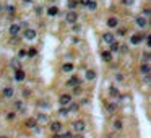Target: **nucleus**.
Returning <instances> with one entry per match:
<instances>
[{
    "instance_id": "473e14b6",
    "label": "nucleus",
    "mask_w": 151,
    "mask_h": 138,
    "mask_svg": "<svg viewBox=\"0 0 151 138\" xmlns=\"http://www.w3.org/2000/svg\"><path fill=\"white\" fill-rule=\"evenodd\" d=\"M120 2H122V5H125V7H132L135 3V0H120Z\"/></svg>"
},
{
    "instance_id": "aec40b11",
    "label": "nucleus",
    "mask_w": 151,
    "mask_h": 138,
    "mask_svg": "<svg viewBox=\"0 0 151 138\" xmlns=\"http://www.w3.org/2000/svg\"><path fill=\"white\" fill-rule=\"evenodd\" d=\"M106 111L109 114H114L117 111V104L116 102H109V104H106Z\"/></svg>"
},
{
    "instance_id": "7ed1b4c3",
    "label": "nucleus",
    "mask_w": 151,
    "mask_h": 138,
    "mask_svg": "<svg viewBox=\"0 0 151 138\" xmlns=\"http://www.w3.org/2000/svg\"><path fill=\"white\" fill-rule=\"evenodd\" d=\"M49 128H50V132L54 133V135H57V133H60V132H62L63 125H62V122H59V120H54V122H50Z\"/></svg>"
},
{
    "instance_id": "09e8293b",
    "label": "nucleus",
    "mask_w": 151,
    "mask_h": 138,
    "mask_svg": "<svg viewBox=\"0 0 151 138\" xmlns=\"http://www.w3.org/2000/svg\"><path fill=\"white\" fill-rule=\"evenodd\" d=\"M75 138H85V137H83V133H78V135H76Z\"/></svg>"
},
{
    "instance_id": "864d4df0",
    "label": "nucleus",
    "mask_w": 151,
    "mask_h": 138,
    "mask_svg": "<svg viewBox=\"0 0 151 138\" xmlns=\"http://www.w3.org/2000/svg\"><path fill=\"white\" fill-rule=\"evenodd\" d=\"M0 10H2V5H0Z\"/></svg>"
},
{
    "instance_id": "ea45409f",
    "label": "nucleus",
    "mask_w": 151,
    "mask_h": 138,
    "mask_svg": "<svg viewBox=\"0 0 151 138\" xmlns=\"http://www.w3.org/2000/svg\"><path fill=\"white\" fill-rule=\"evenodd\" d=\"M18 55H20V57H26V55H28V50H25V49H21L20 52H18Z\"/></svg>"
},
{
    "instance_id": "603ef678",
    "label": "nucleus",
    "mask_w": 151,
    "mask_h": 138,
    "mask_svg": "<svg viewBox=\"0 0 151 138\" xmlns=\"http://www.w3.org/2000/svg\"><path fill=\"white\" fill-rule=\"evenodd\" d=\"M148 26H151V18H150V20H148Z\"/></svg>"
},
{
    "instance_id": "a878e982",
    "label": "nucleus",
    "mask_w": 151,
    "mask_h": 138,
    "mask_svg": "<svg viewBox=\"0 0 151 138\" xmlns=\"http://www.w3.org/2000/svg\"><path fill=\"white\" fill-rule=\"evenodd\" d=\"M68 111H70V112H78V111H80V102H71L70 106H68Z\"/></svg>"
},
{
    "instance_id": "bb28decb",
    "label": "nucleus",
    "mask_w": 151,
    "mask_h": 138,
    "mask_svg": "<svg viewBox=\"0 0 151 138\" xmlns=\"http://www.w3.org/2000/svg\"><path fill=\"white\" fill-rule=\"evenodd\" d=\"M141 59H143V64H150L151 54H150V52H143V54H141Z\"/></svg>"
},
{
    "instance_id": "c85d7f7f",
    "label": "nucleus",
    "mask_w": 151,
    "mask_h": 138,
    "mask_svg": "<svg viewBox=\"0 0 151 138\" xmlns=\"http://www.w3.org/2000/svg\"><path fill=\"white\" fill-rule=\"evenodd\" d=\"M59 114H60L62 117H67V115H70V111H68V107H60L59 109Z\"/></svg>"
},
{
    "instance_id": "49530a36",
    "label": "nucleus",
    "mask_w": 151,
    "mask_h": 138,
    "mask_svg": "<svg viewBox=\"0 0 151 138\" xmlns=\"http://www.w3.org/2000/svg\"><path fill=\"white\" fill-rule=\"evenodd\" d=\"M146 44H148V47H151V34L146 38Z\"/></svg>"
},
{
    "instance_id": "f8f14e48",
    "label": "nucleus",
    "mask_w": 151,
    "mask_h": 138,
    "mask_svg": "<svg viewBox=\"0 0 151 138\" xmlns=\"http://www.w3.org/2000/svg\"><path fill=\"white\" fill-rule=\"evenodd\" d=\"M140 72H141L143 76H145V75H150L151 73V65L150 64H141L140 65Z\"/></svg>"
},
{
    "instance_id": "f3484780",
    "label": "nucleus",
    "mask_w": 151,
    "mask_h": 138,
    "mask_svg": "<svg viewBox=\"0 0 151 138\" xmlns=\"http://www.w3.org/2000/svg\"><path fill=\"white\" fill-rule=\"evenodd\" d=\"M25 76H26V75H25V72H23V70H15V80H16V81H23V80H25Z\"/></svg>"
},
{
    "instance_id": "c03bdc74",
    "label": "nucleus",
    "mask_w": 151,
    "mask_h": 138,
    "mask_svg": "<svg viewBox=\"0 0 151 138\" xmlns=\"http://www.w3.org/2000/svg\"><path fill=\"white\" fill-rule=\"evenodd\" d=\"M80 93H81V88H80V86L73 88V94H80Z\"/></svg>"
},
{
    "instance_id": "cd10ccee",
    "label": "nucleus",
    "mask_w": 151,
    "mask_h": 138,
    "mask_svg": "<svg viewBox=\"0 0 151 138\" xmlns=\"http://www.w3.org/2000/svg\"><path fill=\"white\" fill-rule=\"evenodd\" d=\"M10 64H11V67H13L15 70H20L21 68V64H20V60H18V59H11Z\"/></svg>"
},
{
    "instance_id": "de8ad7c7",
    "label": "nucleus",
    "mask_w": 151,
    "mask_h": 138,
    "mask_svg": "<svg viewBox=\"0 0 151 138\" xmlns=\"http://www.w3.org/2000/svg\"><path fill=\"white\" fill-rule=\"evenodd\" d=\"M80 29H81V28H80V25H73V31H75V33H78Z\"/></svg>"
},
{
    "instance_id": "e433bc0d",
    "label": "nucleus",
    "mask_w": 151,
    "mask_h": 138,
    "mask_svg": "<svg viewBox=\"0 0 151 138\" xmlns=\"http://www.w3.org/2000/svg\"><path fill=\"white\" fill-rule=\"evenodd\" d=\"M5 10L10 13V15H13L15 13V7H11V5H8V7H5Z\"/></svg>"
},
{
    "instance_id": "393cba45",
    "label": "nucleus",
    "mask_w": 151,
    "mask_h": 138,
    "mask_svg": "<svg viewBox=\"0 0 151 138\" xmlns=\"http://www.w3.org/2000/svg\"><path fill=\"white\" fill-rule=\"evenodd\" d=\"M71 70H73V64H70V62H67V64L62 65V72H65V73H70Z\"/></svg>"
},
{
    "instance_id": "4468645a",
    "label": "nucleus",
    "mask_w": 151,
    "mask_h": 138,
    "mask_svg": "<svg viewBox=\"0 0 151 138\" xmlns=\"http://www.w3.org/2000/svg\"><path fill=\"white\" fill-rule=\"evenodd\" d=\"M107 26H109V28H117V26H119V20H117L116 16L107 18Z\"/></svg>"
},
{
    "instance_id": "0eeeda50",
    "label": "nucleus",
    "mask_w": 151,
    "mask_h": 138,
    "mask_svg": "<svg viewBox=\"0 0 151 138\" xmlns=\"http://www.w3.org/2000/svg\"><path fill=\"white\" fill-rule=\"evenodd\" d=\"M102 41H104L106 44H114V42H116V36L112 34V33H104V34H102Z\"/></svg>"
},
{
    "instance_id": "c9c22d12",
    "label": "nucleus",
    "mask_w": 151,
    "mask_h": 138,
    "mask_svg": "<svg viewBox=\"0 0 151 138\" xmlns=\"http://www.w3.org/2000/svg\"><path fill=\"white\" fill-rule=\"evenodd\" d=\"M117 34H119V36H125L127 34V29H125V28H119V29H117Z\"/></svg>"
},
{
    "instance_id": "1a4fd4ad",
    "label": "nucleus",
    "mask_w": 151,
    "mask_h": 138,
    "mask_svg": "<svg viewBox=\"0 0 151 138\" xmlns=\"http://www.w3.org/2000/svg\"><path fill=\"white\" fill-rule=\"evenodd\" d=\"M13 94H15V89L11 88V86H5V88L2 89V96H3V98H11V96H13Z\"/></svg>"
},
{
    "instance_id": "6ab92c4d",
    "label": "nucleus",
    "mask_w": 151,
    "mask_h": 138,
    "mask_svg": "<svg viewBox=\"0 0 151 138\" xmlns=\"http://www.w3.org/2000/svg\"><path fill=\"white\" fill-rule=\"evenodd\" d=\"M85 76H86L88 81H93V80H96V72H94V70H86Z\"/></svg>"
},
{
    "instance_id": "7c9ffc66",
    "label": "nucleus",
    "mask_w": 151,
    "mask_h": 138,
    "mask_svg": "<svg viewBox=\"0 0 151 138\" xmlns=\"http://www.w3.org/2000/svg\"><path fill=\"white\" fill-rule=\"evenodd\" d=\"M117 50H119V52H120V46H119V42H114V44H111V52H117Z\"/></svg>"
},
{
    "instance_id": "f704fd0d",
    "label": "nucleus",
    "mask_w": 151,
    "mask_h": 138,
    "mask_svg": "<svg viewBox=\"0 0 151 138\" xmlns=\"http://www.w3.org/2000/svg\"><path fill=\"white\" fill-rule=\"evenodd\" d=\"M37 55V50L36 49H29L28 50V57H36Z\"/></svg>"
},
{
    "instance_id": "423d86ee",
    "label": "nucleus",
    "mask_w": 151,
    "mask_h": 138,
    "mask_svg": "<svg viewBox=\"0 0 151 138\" xmlns=\"http://www.w3.org/2000/svg\"><path fill=\"white\" fill-rule=\"evenodd\" d=\"M67 23H70V25H76V20H78V15H76L75 11H68L65 16Z\"/></svg>"
},
{
    "instance_id": "9b49d317",
    "label": "nucleus",
    "mask_w": 151,
    "mask_h": 138,
    "mask_svg": "<svg viewBox=\"0 0 151 138\" xmlns=\"http://www.w3.org/2000/svg\"><path fill=\"white\" fill-rule=\"evenodd\" d=\"M25 39H28V41L36 39V31H34V29H31V28H28V29L25 31Z\"/></svg>"
},
{
    "instance_id": "5fc2aeb1",
    "label": "nucleus",
    "mask_w": 151,
    "mask_h": 138,
    "mask_svg": "<svg viewBox=\"0 0 151 138\" xmlns=\"http://www.w3.org/2000/svg\"><path fill=\"white\" fill-rule=\"evenodd\" d=\"M52 2H55V0H52Z\"/></svg>"
},
{
    "instance_id": "2eb2a0df",
    "label": "nucleus",
    "mask_w": 151,
    "mask_h": 138,
    "mask_svg": "<svg viewBox=\"0 0 151 138\" xmlns=\"http://www.w3.org/2000/svg\"><path fill=\"white\" fill-rule=\"evenodd\" d=\"M13 107H15L18 112H23V111H25V104H23V101H21V99H18V101H15V102H13Z\"/></svg>"
},
{
    "instance_id": "39448f33",
    "label": "nucleus",
    "mask_w": 151,
    "mask_h": 138,
    "mask_svg": "<svg viewBox=\"0 0 151 138\" xmlns=\"http://www.w3.org/2000/svg\"><path fill=\"white\" fill-rule=\"evenodd\" d=\"M146 38H148V36H145V34H133L130 38V44L136 46V44H140L141 41H146Z\"/></svg>"
},
{
    "instance_id": "ddd939ff",
    "label": "nucleus",
    "mask_w": 151,
    "mask_h": 138,
    "mask_svg": "<svg viewBox=\"0 0 151 138\" xmlns=\"http://www.w3.org/2000/svg\"><path fill=\"white\" fill-rule=\"evenodd\" d=\"M101 57H102L104 62H111L112 60V52L111 50H102V52H101Z\"/></svg>"
},
{
    "instance_id": "79ce46f5",
    "label": "nucleus",
    "mask_w": 151,
    "mask_h": 138,
    "mask_svg": "<svg viewBox=\"0 0 151 138\" xmlns=\"http://www.w3.org/2000/svg\"><path fill=\"white\" fill-rule=\"evenodd\" d=\"M116 80H117V81H124V75H122V73H117L116 75Z\"/></svg>"
},
{
    "instance_id": "c756f323",
    "label": "nucleus",
    "mask_w": 151,
    "mask_h": 138,
    "mask_svg": "<svg viewBox=\"0 0 151 138\" xmlns=\"http://www.w3.org/2000/svg\"><path fill=\"white\" fill-rule=\"evenodd\" d=\"M141 15L145 16V18H148V20H150V18H151V8H143Z\"/></svg>"
},
{
    "instance_id": "f257e3e1",
    "label": "nucleus",
    "mask_w": 151,
    "mask_h": 138,
    "mask_svg": "<svg viewBox=\"0 0 151 138\" xmlns=\"http://www.w3.org/2000/svg\"><path fill=\"white\" fill-rule=\"evenodd\" d=\"M71 102H73V101H71V94H68V93L60 94V98H59V104H60L62 107H68Z\"/></svg>"
},
{
    "instance_id": "6e6552de",
    "label": "nucleus",
    "mask_w": 151,
    "mask_h": 138,
    "mask_svg": "<svg viewBox=\"0 0 151 138\" xmlns=\"http://www.w3.org/2000/svg\"><path fill=\"white\" fill-rule=\"evenodd\" d=\"M10 34H11V38H16V36L20 34V31H21V25H18V23H15V25H11L10 26Z\"/></svg>"
},
{
    "instance_id": "72a5a7b5",
    "label": "nucleus",
    "mask_w": 151,
    "mask_h": 138,
    "mask_svg": "<svg viewBox=\"0 0 151 138\" xmlns=\"http://www.w3.org/2000/svg\"><path fill=\"white\" fill-rule=\"evenodd\" d=\"M88 8H90V10H96V8H98V2L91 0V2H90V5H88Z\"/></svg>"
},
{
    "instance_id": "4be33fe9",
    "label": "nucleus",
    "mask_w": 151,
    "mask_h": 138,
    "mask_svg": "<svg viewBox=\"0 0 151 138\" xmlns=\"http://www.w3.org/2000/svg\"><path fill=\"white\" fill-rule=\"evenodd\" d=\"M36 119H37V122L39 123H47L49 122V115H47V114H39Z\"/></svg>"
},
{
    "instance_id": "a211bd4d",
    "label": "nucleus",
    "mask_w": 151,
    "mask_h": 138,
    "mask_svg": "<svg viewBox=\"0 0 151 138\" xmlns=\"http://www.w3.org/2000/svg\"><path fill=\"white\" fill-rule=\"evenodd\" d=\"M37 123H39V122H37V119H28V120L25 122V125L28 128H36V125H37Z\"/></svg>"
},
{
    "instance_id": "b1692460",
    "label": "nucleus",
    "mask_w": 151,
    "mask_h": 138,
    "mask_svg": "<svg viewBox=\"0 0 151 138\" xmlns=\"http://www.w3.org/2000/svg\"><path fill=\"white\" fill-rule=\"evenodd\" d=\"M47 15L49 16H57L59 15V8H57V7H49V8H47Z\"/></svg>"
},
{
    "instance_id": "2f4dec72",
    "label": "nucleus",
    "mask_w": 151,
    "mask_h": 138,
    "mask_svg": "<svg viewBox=\"0 0 151 138\" xmlns=\"http://www.w3.org/2000/svg\"><path fill=\"white\" fill-rule=\"evenodd\" d=\"M15 119H16V112H8L7 114V120H8V122H13Z\"/></svg>"
},
{
    "instance_id": "8fccbe9b",
    "label": "nucleus",
    "mask_w": 151,
    "mask_h": 138,
    "mask_svg": "<svg viewBox=\"0 0 151 138\" xmlns=\"http://www.w3.org/2000/svg\"><path fill=\"white\" fill-rule=\"evenodd\" d=\"M52 138H63V137H62V135H59V133H57V135H54V137H52Z\"/></svg>"
},
{
    "instance_id": "a18cd8bd",
    "label": "nucleus",
    "mask_w": 151,
    "mask_h": 138,
    "mask_svg": "<svg viewBox=\"0 0 151 138\" xmlns=\"http://www.w3.org/2000/svg\"><path fill=\"white\" fill-rule=\"evenodd\" d=\"M39 107H49V104H47V102H42V101H39Z\"/></svg>"
},
{
    "instance_id": "a19ab883",
    "label": "nucleus",
    "mask_w": 151,
    "mask_h": 138,
    "mask_svg": "<svg viewBox=\"0 0 151 138\" xmlns=\"http://www.w3.org/2000/svg\"><path fill=\"white\" fill-rule=\"evenodd\" d=\"M62 137H63V138H75V137H73V133H70V132L63 133V135H62Z\"/></svg>"
},
{
    "instance_id": "5701e85b",
    "label": "nucleus",
    "mask_w": 151,
    "mask_h": 138,
    "mask_svg": "<svg viewBox=\"0 0 151 138\" xmlns=\"http://www.w3.org/2000/svg\"><path fill=\"white\" fill-rule=\"evenodd\" d=\"M78 3L80 2H76V0H68V3H67V7H68V11H73L78 7Z\"/></svg>"
},
{
    "instance_id": "3c124183",
    "label": "nucleus",
    "mask_w": 151,
    "mask_h": 138,
    "mask_svg": "<svg viewBox=\"0 0 151 138\" xmlns=\"http://www.w3.org/2000/svg\"><path fill=\"white\" fill-rule=\"evenodd\" d=\"M0 138H10V137H7V135H0Z\"/></svg>"
},
{
    "instance_id": "58836bf2",
    "label": "nucleus",
    "mask_w": 151,
    "mask_h": 138,
    "mask_svg": "<svg viewBox=\"0 0 151 138\" xmlns=\"http://www.w3.org/2000/svg\"><path fill=\"white\" fill-rule=\"evenodd\" d=\"M128 52V47L127 46H120V54H127Z\"/></svg>"
},
{
    "instance_id": "4c0bfd02",
    "label": "nucleus",
    "mask_w": 151,
    "mask_h": 138,
    "mask_svg": "<svg viewBox=\"0 0 151 138\" xmlns=\"http://www.w3.org/2000/svg\"><path fill=\"white\" fill-rule=\"evenodd\" d=\"M145 83L146 84H151V73L150 75H145Z\"/></svg>"
},
{
    "instance_id": "9d476101",
    "label": "nucleus",
    "mask_w": 151,
    "mask_h": 138,
    "mask_svg": "<svg viewBox=\"0 0 151 138\" xmlns=\"http://www.w3.org/2000/svg\"><path fill=\"white\" fill-rule=\"evenodd\" d=\"M67 86H70V88H76V86H80V78H78V76H71V78L67 81Z\"/></svg>"
},
{
    "instance_id": "dca6fc26",
    "label": "nucleus",
    "mask_w": 151,
    "mask_h": 138,
    "mask_svg": "<svg viewBox=\"0 0 151 138\" xmlns=\"http://www.w3.org/2000/svg\"><path fill=\"white\" fill-rule=\"evenodd\" d=\"M114 130H116V132H122V130H124V122H122L120 119L114 120Z\"/></svg>"
},
{
    "instance_id": "20e7f679",
    "label": "nucleus",
    "mask_w": 151,
    "mask_h": 138,
    "mask_svg": "<svg viewBox=\"0 0 151 138\" xmlns=\"http://www.w3.org/2000/svg\"><path fill=\"white\" fill-rule=\"evenodd\" d=\"M135 25L138 26V28H141V29H143V28H146V26H148V18H145L143 15L136 16V18H135Z\"/></svg>"
},
{
    "instance_id": "f03ea898",
    "label": "nucleus",
    "mask_w": 151,
    "mask_h": 138,
    "mask_svg": "<svg viewBox=\"0 0 151 138\" xmlns=\"http://www.w3.org/2000/svg\"><path fill=\"white\" fill-rule=\"evenodd\" d=\"M71 127H73V130H75L76 133H85L86 130V123L81 120V119H78V120H75V122L71 123Z\"/></svg>"
},
{
    "instance_id": "37998d69",
    "label": "nucleus",
    "mask_w": 151,
    "mask_h": 138,
    "mask_svg": "<svg viewBox=\"0 0 151 138\" xmlns=\"http://www.w3.org/2000/svg\"><path fill=\"white\" fill-rule=\"evenodd\" d=\"M90 2H91V0H80V3L83 7H88V5H90Z\"/></svg>"
},
{
    "instance_id": "412c9836",
    "label": "nucleus",
    "mask_w": 151,
    "mask_h": 138,
    "mask_svg": "<svg viewBox=\"0 0 151 138\" xmlns=\"http://www.w3.org/2000/svg\"><path fill=\"white\" fill-rule=\"evenodd\" d=\"M109 94L112 98H120V93H119V89L116 86H109Z\"/></svg>"
}]
</instances>
